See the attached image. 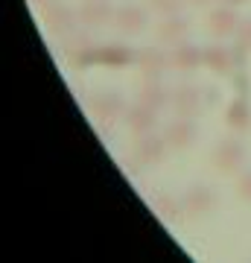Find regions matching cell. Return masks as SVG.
<instances>
[{"mask_svg": "<svg viewBox=\"0 0 251 263\" xmlns=\"http://www.w3.org/2000/svg\"><path fill=\"white\" fill-rule=\"evenodd\" d=\"M237 47L240 50H245V53H251V18H245L240 24V29H237Z\"/></svg>", "mask_w": 251, "mask_h": 263, "instance_id": "7402d4cb", "label": "cell"}, {"mask_svg": "<svg viewBox=\"0 0 251 263\" xmlns=\"http://www.w3.org/2000/svg\"><path fill=\"white\" fill-rule=\"evenodd\" d=\"M134 59H138V53L131 47H126V44H105V47H100V65L105 67H129L134 65Z\"/></svg>", "mask_w": 251, "mask_h": 263, "instance_id": "d6986e66", "label": "cell"}, {"mask_svg": "<svg viewBox=\"0 0 251 263\" xmlns=\"http://www.w3.org/2000/svg\"><path fill=\"white\" fill-rule=\"evenodd\" d=\"M187 3H193V6H207V3H214V0H187Z\"/></svg>", "mask_w": 251, "mask_h": 263, "instance_id": "cb8c5ba5", "label": "cell"}, {"mask_svg": "<svg viewBox=\"0 0 251 263\" xmlns=\"http://www.w3.org/2000/svg\"><path fill=\"white\" fill-rule=\"evenodd\" d=\"M32 3H35L38 9H41V6H44V3H50V0H32Z\"/></svg>", "mask_w": 251, "mask_h": 263, "instance_id": "484cf974", "label": "cell"}, {"mask_svg": "<svg viewBox=\"0 0 251 263\" xmlns=\"http://www.w3.org/2000/svg\"><path fill=\"white\" fill-rule=\"evenodd\" d=\"M237 193H240V199H245V202L251 205V170L240 173V181H237Z\"/></svg>", "mask_w": 251, "mask_h": 263, "instance_id": "603a6c76", "label": "cell"}, {"mask_svg": "<svg viewBox=\"0 0 251 263\" xmlns=\"http://www.w3.org/2000/svg\"><path fill=\"white\" fill-rule=\"evenodd\" d=\"M134 65H138L140 76L143 79H161V76L167 73L169 67V53H164L161 47H143L138 50V59H134Z\"/></svg>", "mask_w": 251, "mask_h": 263, "instance_id": "9c48e42d", "label": "cell"}, {"mask_svg": "<svg viewBox=\"0 0 251 263\" xmlns=\"http://www.w3.org/2000/svg\"><path fill=\"white\" fill-rule=\"evenodd\" d=\"M146 3H149V9L155 12V15L167 18V15H178L187 0H146Z\"/></svg>", "mask_w": 251, "mask_h": 263, "instance_id": "44dd1931", "label": "cell"}, {"mask_svg": "<svg viewBox=\"0 0 251 263\" xmlns=\"http://www.w3.org/2000/svg\"><path fill=\"white\" fill-rule=\"evenodd\" d=\"M155 211H158V216L164 219V222H169V226H178L181 219H184L187 208L181 199L169 196V193H161L158 199H155Z\"/></svg>", "mask_w": 251, "mask_h": 263, "instance_id": "ffe728a7", "label": "cell"}, {"mask_svg": "<svg viewBox=\"0 0 251 263\" xmlns=\"http://www.w3.org/2000/svg\"><path fill=\"white\" fill-rule=\"evenodd\" d=\"M41 18H44V27L50 29L53 35H59V38L73 35L76 27H79V15H76V9H70V6L62 3V0H50V3H44V6H41Z\"/></svg>", "mask_w": 251, "mask_h": 263, "instance_id": "7a4b0ae2", "label": "cell"}, {"mask_svg": "<svg viewBox=\"0 0 251 263\" xmlns=\"http://www.w3.org/2000/svg\"><path fill=\"white\" fill-rule=\"evenodd\" d=\"M167 146H169V143L164 141V135H155V132L140 135L138 141H134V161L143 164V167H155V164L164 161Z\"/></svg>", "mask_w": 251, "mask_h": 263, "instance_id": "ba28073f", "label": "cell"}, {"mask_svg": "<svg viewBox=\"0 0 251 263\" xmlns=\"http://www.w3.org/2000/svg\"><path fill=\"white\" fill-rule=\"evenodd\" d=\"M225 123H228V129L234 132H248L251 129V105L245 97H234L228 108H225Z\"/></svg>", "mask_w": 251, "mask_h": 263, "instance_id": "e0dca14e", "label": "cell"}, {"mask_svg": "<svg viewBox=\"0 0 251 263\" xmlns=\"http://www.w3.org/2000/svg\"><path fill=\"white\" fill-rule=\"evenodd\" d=\"M199 138V126L193 123V117H178L167 123L164 129V141L169 143V149H190Z\"/></svg>", "mask_w": 251, "mask_h": 263, "instance_id": "52a82bcc", "label": "cell"}, {"mask_svg": "<svg viewBox=\"0 0 251 263\" xmlns=\"http://www.w3.org/2000/svg\"><path fill=\"white\" fill-rule=\"evenodd\" d=\"M199 65H205V50H199L196 44L181 41V44H176L172 53H169V67H176L181 73H190V70H196Z\"/></svg>", "mask_w": 251, "mask_h": 263, "instance_id": "9a60e30c", "label": "cell"}, {"mask_svg": "<svg viewBox=\"0 0 251 263\" xmlns=\"http://www.w3.org/2000/svg\"><path fill=\"white\" fill-rule=\"evenodd\" d=\"M190 32V24H187L181 15H167L161 18V24L155 27V35H158V44H167V47H176L181 44Z\"/></svg>", "mask_w": 251, "mask_h": 263, "instance_id": "5bb4252c", "label": "cell"}, {"mask_svg": "<svg viewBox=\"0 0 251 263\" xmlns=\"http://www.w3.org/2000/svg\"><path fill=\"white\" fill-rule=\"evenodd\" d=\"M169 108L178 117H196L202 111V88L190 82H181L169 91Z\"/></svg>", "mask_w": 251, "mask_h": 263, "instance_id": "277c9868", "label": "cell"}, {"mask_svg": "<svg viewBox=\"0 0 251 263\" xmlns=\"http://www.w3.org/2000/svg\"><path fill=\"white\" fill-rule=\"evenodd\" d=\"M149 24V15L143 6L138 3H123L117 6V15H114V27L120 29L123 35H140Z\"/></svg>", "mask_w": 251, "mask_h": 263, "instance_id": "30bf717a", "label": "cell"}, {"mask_svg": "<svg viewBox=\"0 0 251 263\" xmlns=\"http://www.w3.org/2000/svg\"><path fill=\"white\" fill-rule=\"evenodd\" d=\"M181 202H184L190 216H207V214H214V208H216L214 190L205 187V184H190V187L184 190Z\"/></svg>", "mask_w": 251, "mask_h": 263, "instance_id": "7c38bea8", "label": "cell"}, {"mask_svg": "<svg viewBox=\"0 0 251 263\" xmlns=\"http://www.w3.org/2000/svg\"><path fill=\"white\" fill-rule=\"evenodd\" d=\"M240 15H237V6H216L210 15H207V32L216 38V41H225V38H234L237 29H240Z\"/></svg>", "mask_w": 251, "mask_h": 263, "instance_id": "8992f818", "label": "cell"}, {"mask_svg": "<svg viewBox=\"0 0 251 263\" xmlns=\"http://www.w3.org/2000/svg\"><path fill=\"white\" fill-rule=\"evenodd\" d=\"M123 123H126V129H129L134 138H140V135H149V132L158 129V111L149 108V105H143V103H134L131 108H126Z\"/></svg>", "mask_w": 251, "mask_h": 263, "instance_id": "8fae6325", "label": "cell"}, {"mask_svg": "<svg viewBox=\"0 0 251 263\" xmlns=\"http://www.w3.org/2000/svg\"><path fill=\"white\" fill-rule=\"evenodd\" d=\"M205 67L216 76H234V70H237L234 50H228L225 44H210V47H205Z\"/></svg>", "mask_w": 251, "mask_h": 263, "instance_id": "4fadbf2b", "label": "cell"}, {"mask_svg": "<svg viewBox=\"0 0 251 263\" xmlns=\"http://www.w3.org/2000/svg\"><path fill=\"white\" fill-rule=\"evenodd\" d=\"M67 59H70V65L76 70H82V67H91V65H100V47H93L88 38H79L76 35L70 44H67Z\"/></svg>", "mask_w": 251, "mask_h": 263, "instance_id": "2e32d148", "label": "cell"}, {"mask_svg": "<svg viewBox=\"0 0 251 263\" xmlns=\"http://www.w3.org/2000/svg\"><path fill=\"white\" fill-rule=\"evenodd\" d=\"M210 161H214V167H216L219 176H237L242 170V164L248 161V149H245V143L237 141V138H225V141L216 143Z\"/></svg>", "mask_w": 251, "mask_h": 263, "instance_id": "6da1fadb", "label": "cell"}, {"mask_svg": "<svg viewBox=\"0 0 251 263\" xmlns=\"http://www.w3.org/2000/svg\"><path fill=\"white\" fill-rule=\"evenodd\" d=\"M222 3H228V6H242L245 0H222Z\"/></svg>", "mask_w": 251, "mask_h": 263, "instance_id": "d4e9b609", "label": "cell"}, {"mask_svg": "<svg viewBox=\"0 0 251 263\" xmlns=\"http://www.w3.org/2000/svg\"><path fill=\"white\" fill-rule=\"evenodd\" d=\"M138 103L149 105V108H155V111H161V108H167L169 105V91L161 85V79H143V88L138 91Z\"/></svg>", "mask_w": 251, "mask_h": 263, "instance_id": "ac0fdd59", "label": "cell"}, {"mask_svg": "<svg viewBox=\"0 0 251 263\" xmlns=\"http://www.w3.org/2000/svg\"><path fill=\"white\" fill-rule=\"evenodd\" d=\"M76 15H79V27L96 29V27H105V24H114L117 6L111 0H82V6L76 9Z\"/></svg>", "mask_w": 251, "mask_h": 263, "instance_id": "5b68a950", "label": "cell"}, {"mask_svg": "<svg viewBox=\"0 0 251 263\" xmlns=\"http://www.w3.org/2000/svg\"><path fill=\"white\" fill-rule=\"evenodd\" d=\"M88 111L93 114V120L103 123V126H111L114 120H120L126 114V103L117 91H96V94L88 97Z\"/></svg>", "mask_w": 251, "mask_h": 263, "instance_id": "3957f363", "label": "cell"}]
</instances>
